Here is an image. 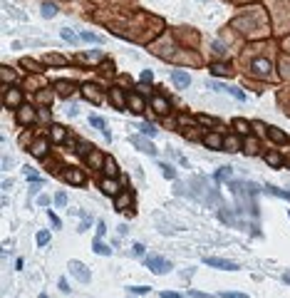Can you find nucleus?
<instances>
[{
  "instance_id": "a211bd4d",
  "label": "nucleus",
  "mask_w": 290,
  "mask_h": 298,
  "mask_svg": "<svg viewBox=\"0 0 290 298\" xmlns=\"http://www.w3.org/2000/svg\"><path fill=\"white\" fill-rule=\"evenodd\" d=\"M129 107H132V112H144L147 109V102H144V97L141 95H129Z\"/></svg>"
},
{
  "instance_id": "1a4fd4ad",
  "label": "nucleus",
  "mask_w": 290,
  "mask_h": 298,
  "mask_svg": "<svg viewBox=\"0 0 290 298\" xmlns=\"http://www.w3.org/2000/svg\"><path fill=\"white\" fill-rule=\"evenodd\" d=\"M47 147H50V139H47V137H40V139H35V142H32L30 154H32V157H38V159H43L45 152H47Z\"/></svg>"
},
{
  "instance_id": "864d4df0",
  "label": "nucleus",
  "mask_w": 290,
  "mask_h": 298,
  "mask_svg": "<svg viewBox=\"0 0 290 298\" xmlns=\"http://www.w3.org/2000/svg\"><path fill=\"white\" fill-rule=\"evenodd\" d=\"M199 122H201V124H216V120L208 117V115H199Z\"/></svg>"
},
{
  "instance_id": "9b49d317",
  "label": "nucleus",
  "mask_w": 290,
  "mask_h": 298,
  "mask_svg": "<svg viewBox=\"0 0 290 298\" xmlns=\"http://www.w3.org/2000/svg\"><path fill=\"white\" fill-rule=\"evenodd\" d=\"M110 99H112V104H114L117 109H127V104H129V99H124L122 87H112V90H110Z\"/></svg>"
},
{
  "instance_id": "4d7b16f0",
  "label": "nucleus",
  "mask_w": 290,
  "mask_h": 298,
  "mask_svg": "<svg viewBox=\"0 0 290 298\" xmlns=\"http://www.w3.org/2000/svg\"><path fill=\"white\" fill-rule=\"evenodd\" d=\"M38 204H40V206H47V204H50V197H45V194L38 197Z\"/></svg>"
},
{
  "instance_id": "49530a36",
  "label": "nucleus",
  "mask_w": 290,
  "mask_h": 298,
  "mask_svg": "<svg viewBox=\"0 0 290 298\" xmlns=\"http://www.w3.org/2000/svg\"><path fill=\"white\" fill-rule=\"evenodd\" d=\"M280 70H283V77H290V60L288 57L280 60Z\"/></svg>"
},
{
  "instance_id": "0eeeda50",
  "label": "nucleus",
  "mask_w": 290,
  "mask_h": 298,
  "mask_svg": "<svg viewBox=\"0 0 290 298\" xmlns=\"http://www.w3.org/2000/svg\"><path fill=\"white\" fill-rule=\"evenodd\" d=\"M99 189H102V194H107V197H112V199H117L119 197V184H117V179H102V184H99Z\"/></svg>"
},
{
  "instance_id": "f03ea898",
  "label": "nucleus",
  "mask_w": 290,
  "mask_h": 298,
  "mask_svg": "<svg viewBox=\"0 0 290 298\" xmlns=\"http://www.w3.org/2000/svg\"><path fill=\"white\" fill-rule=\"evenodd\" d=\"M147 266H149V271L156 273V276H164V273L171 269V264H169L166 258H161V256H147Z\"/></svg>"
},
{
  "instance_id": "39448f33",
  "label": "nucleus",
  "mask_w": 290,
  "mask_h": 298,
  "mask_svg": "<svg viewBox=\"0 0 290 298\" xmlns=\"http://www.w3.org/2000/svg\"><path fill=\"white\" fill-rule=\"evenodd\" d=\"M69 273L75 276L80 283H89V271L85 269V264H80V261H69Z\"/></svg>"
},
{
  "instance_id": "680f3d73",
  "label": "nucleus",
  "mask_w": 290,
  "mask_h": 298,
  "mask_svg": "<svg viewBox=\"0 0 290 298\" xmlns=\"http://www.w3.org/2000/svg\"><path fill=\"white\" fill-rule=\"evenodd\" d=\"M191 122H194V120L186 117V115H181V117H178V124H191Z\"/></svg>"
},
{
  "instance_id": "c85d7f7f",
  "label": "nucleus",
  "mask_w": 290,
  "mask_h": 298,
  "mask_svg": "<svg viewBox=\"0 0 290 298\" xmlns=\"http://www.w3.org/2000/svg\"><path fill=\"white\" fill-rule=\"evenodd\" d=\"M266 164L273 167V169H278V167L283 164V157H280L278 152H268V154H266Z\"/></svg>"
},
{
  "instance_id": "20e7f679",
  "label": "nucleus",
  "mask_w": 290,
  "mask_h": 298,
  "mask_svg": "<svg viewBox=\"0 0 290 298\" xmlns=\"http://www.w3.org/2000/svg\"><path fill=\"white\" fill-rule=\"evenodd\" d=\"M270 70H273V65L266 57H256V60L250 62V72L258 74V77H270Z\"/></svg>"
},
{
  "instance_id": "473e14b6",
  "label": "nucleus",
  "mask_w": 290,
  "mask_h": 298,
  "mask_svg": "<svg viewBox=\"0 0 290 298\" xmlns=\"http://www.w3.org/2000/svg\"><path fill=\"white\" fill-rule=\"evenodd\" d=\"M57 15V8L52 3H43V18H55Z\"/></svg>"
},
{
  "instance_id": "a878e982",
  "label": "nucleus",
  "mask_w": 290,
  "mask_h": 298,
  "mask_svg": "<svg viewBox=\"0 0 290 298\" xmlns=\"http://www.w3.org/2000/svg\"><path fill=\"white\" fill-rule=\"evenodd\" d=\"M233 129H236L238 134H245V137H250V124H248L245 120H241V117H236V120H233Z\"/></svg>"
},
{
  "instance_id": "5701e85b",
  "label": "nucleus",
  "mask_w": 290,
  "mask_h": 298,
  "mask_svg": "<svg viewBox=\"0 0 290 298\" xmlns=\"http://www.w3.org/2000/svg\"><path fill=\"white\" fill-rule=\"evenodd\" d=\"M55 87H57V92H60L62 97H69L72 92H75V85L67 82V80H57V82H55Z\"/></svg>"
},
{
  "instance_id": "cd10ccee",
  "label": "nucleus",
  "mask_w": 290,
  "mask_h": 298,
  "mask_svg": "<svg viewBox=\"0 0 290 298\" xmlns=\"http://www.w3.org/2000/svg\"><path fill=\"white\" fill-rule=\"evenodd\" d=\"M129 204H132V194H119V197L114 199V209H117V211H124Z\"/></svg>"
},
{
  "instance_id": "052dcab7",
  "label": "nucleus",
  "mask_w": 290,
  "mask_h": 298,
  "mask_svg": "<svg viewBox=\"0 0 290 298\" xmlns=\"http://www.w3.org/2000/svg\"><path fill=\"white\" fill-rule=\"evenodd\" d=\"M213 52H219V55H223L226 50H223V45H221V43H213Z\"/></svg>"
},
{
  "instance_id": "4c0bfd02",
  "label": "nucleus",
  "mask_w": 290,
  "mask_h": 298,
  "mask_svg": "<svg viewBox=\"0 0 290 298\" xmlns=\"http://www.w3.org/2000/svg\"><path fill=\"white\" fill-rule=\"evenodd\" d=\"M231 176H233V169H231V167H223L219 174H216V179H219V181H226V179H231Z\"/></svg>"
},
{
  "instance_id": "5fc2aeb1",
  "label": "nucleus",
  "mask_w": 290,
  "mask_h": 298,
  "mask_svg": "<svg viewBox=\"0 0 290 298\" xmlns=\"http://www.w3.org/2000/svg\"><path fill=\"white\" fill-rule=\"evenodd\" d=\"M132 253H134V256H144V246H141V244H134V246H132Z\"/></svg>"
},
{
  "instance_id": "c03bdc74",
  "label": "nucleus",
  "mask_w": 290,
  "mask_h": 298,
  "mask_svg": "<svg viewBox=\"0 0 290 298\" xmlns=\"http://www.w3.org/2000/svg\"><path fill=\"white\" fill-rule=\"evenodd\" d=\"M22 174L30 179V181H40V176H38V172H35V169H30V167H25L22 169Z\"/></svg>"
},
{
  "instance_id": "dca6fc26",
  "label": "nucleus",
  "mask_w": 290,
  "mask_h": 298,
  "mask_svg": "<svg viewBox=\"0 0 290 298\" xmlns=\"http://www.w3.org/2000/svg\"><path fill=\"white\" fill-rule=\"evenodd\" d=\"M238 149H243V144H241V139L236 134L223 137V152H238Z\"/></svg>"
},
{
  "instance_id": "b1692460",
  "label": "nucleus",
  "mask_w": 290,
  "mask_h": 298,
  "mask_svg": "<svg viewBox=\"0 0 290 298\" xmlns=\"http://www.w3.org/2000/svg\"><path fill=\"white\" fill-rule=\"evenodd\" d=\"M87 159H89V164H92L94 169L104 167V159H102V154L97 152V147H89V154H87Z\"/></svg>"
},
{
  "instance_id": "a18cd8bd",
  "label": "nucleus",
  "mask_w": 290,
  "mask_h": 298,
  "mask_svg": "<svg viewBox=\"0 0 290 298\" xmlns=\"http://www.w3.org/2000/svg\"><path fill=\"white\" fill-rule=\"evenodd\" d=\"M129 293L141 296V293H149V286H129Z\"/></svg>"
},
{
  "instance_id": "2f4dec72",
  "label": "nucleus",
  "mask_w": 290,
  "mask_h": 298,
  "mask_svg": "<svg viewBox=\"0 0 290 298\" xmlns=\"http://www.w3.org/2000/svg\"><path fill=\"white\" fill-rule=\"evenodd\" d=\"M266 192L273 194V197H280V199H288V201H290V192H283V189H278V186H273V184L266 186Z\"/></svg>"
},
{
  "instance_id": "412c9836",
  "label": "nucleus",
  "mask_w": 290,
  "mask_h": 298,
  "mask_svg": "<svg viewBox=\"0 0 290 298\" xmlns=\"http://www.w3.org/2000/svg\"><path fill=\"white\" fill-rule=\"evenodd\" d=\"M50 139H52V142H57V144H60V142H65V139H67L65 127H62V124H52V127H50Z\"/></svg>"
},
{
  "instance_id": "aec40b11",
  "label": "nucleus",
  "mask_w": 290,
  "mask_h": 298,
  "mask_svg": "<svg viewBox=\"0 0 290 298\" xmlns=\"http://www.w3.org/2000/svg\"><path fill=\"white\" fill-rule=\"evenodd\" d=\"M152 107H154V112H159V115H166V112H169V102H166V97H161V95L152 97Z\"/></svg>"
},
{
  "instance_id": "a19ab883",
  "label": "nucleus",
  "mask_w": 290,
  "mask_h": 298,
  "mask_svg": "<svg viewBox=\"0 0 290 298\" xmlns=\"http://www.w3.org/2000/svg\"><path fill=\"white\" fill-rule=\"evenodd\" d=\"M219 298H248L245 293H236V291H221Z\"/></svg>"
},
{
  "instance_id": "7c9ffc66",
  "label": "nucleus",
  "mask_w": 290,
  "mask_h": 298,
  "mask_svg": "<svg viewBox=\"0 0 290 298\" xmlns=\"http://www.w3.org/2000/svg\"><path fill=\"white\" fill-rule=\"evenodd\" d=\"M92 248H94V253H99V256H110V253H112V248H110V246H104L102 239H94Z\"/></svg>"
},
{
  "instance_id": "ddd939ff",
  "label": "nucleus",
  "mask_w": 290,
  "mask_h": 298,
  "mask_svg": "<svg viewBox=\"0 0 290 298\" xmlns=\"http://www.w3.org/2000/svg\"><path fill=\"white\" fill-rule=\"evenodd\" d=\"M65 179H67L69 184L80 186V184H85V172H82V169H75V167H69V172H65Z\"/></svg>"
},
{
  "instance_id": "8fccbe9b",
  "label": "nucleus",
  "mask_w": 290,
  "mask_h": 298,
  "mask_svg": "<svg viewBox=\"0 0 290 298\" xmlns=\"http://www.w3.org/2000/svg\"><path fill=\"white\" fill-rule=\"evenodd\" d=\"M226 90H228V92H231V95H233V97H236V99H241V102H243V99H245V95H243V92H241V90H238V87H226Z\"/></svg>"
},
{
  "instance_id": "13d9d810",
  "label": "nucleus",
  "mask_w": 290,
  "mask_h": 298,
  "mask_svg": "<svg viewBox=\"0 0 290 298\" xmlns=\"http://www.w3.org/2000/svg\"><path fill=\"white\" fill-rule=\"evenodd\" d=\"M60 291L69 293V286H67V278H60Z\"/></svg>"
},
{
  "instance_id": "4468645a",
  "label": "nucleus",
  "mask_w": 290,
  "mask_h": 298,
  "mask_svg": "<svg viewBox=\"0 0 290 298\" xmlns=\"http://www.w3.org/2000/svg\"><path fill=\"white\" fill-rule=\"evenodd\" d=\"M171 80H174L176 87H189V85H191V77H189L184 70H174V72H171Z\"/></svg>"
},
{
  "instance_id": "bb28decb",
  "label": "nucleus",
  "mask_w": 290,
  "mask_h": 298,
  "mask_svg": "<svg viewBox=\"0 0 290 298\" xmlns=\"http://www.w3.org/2000/svg\"><path fill=\"white\" fill-rule=\"evenodd\" d=\"M35 99H38V104H43V107H50L52 104V92L50 90H40L38 95H35Z\"/></svg>"
},
{
  "instance_id": "6e6d98bb",
  "label": "nucleus",
  "mask_w": 290,
  "mask_h": 298,
  "mask_svg": "<svg viewBox=\"0 0 290 298\" xmlns=\"http://www.w3.org/2000/svg\"><path fill=\"white\" fill-rule=\"evenodd\" d=\"M189 296H191V298H213V296H208V293H201V291H189Z\"/></svg>"
},
{
  "instance_id": "3c124183",
  "label": "nucleus",
  "mask_w": 290,
  "mask_h": 298,
  "mask_svg": "<svg viewBox=\"0 0 290 298\" xmlns=\"http://www.w3.org/2000/svg\"><path fill=\"white\" fill-rule=\"evenodd\" d=\"M152 80H154V72L152 70H144L141 72V82H152Z\"/></svg>"
},
{
  "instance_id": "ea45409f",
  "label": "nucleus",
  "mask_w": 290,
  "mask_h": 298,
  "mask_svg": "<svg viewBox=\"0 0 290 298\" xmlns=\"http://www.w3.org/2000/svg\"><path fill=\"white\" fill-rule=\"evenodd\" d=\"M45 62H50V65H65L67 60L60 57V55H45Z\"/></svg>"
},
{
  "instance_id": "0e129e2a",
  "label": "nucleus",
  "mask_w": 290,
  "mask_h": 298,
  "mask_svg": "<svg viewBox=\"0 0 290 298\" xmlns=\"http://www.w3.org/2000/svg\"><path fill=\"white\" fill-rule=\"evenodd\" d=\"M288 216H290V211H288Z\"/></svg>"
},
{
  "instance_id": "9d476101",
  "label": "nucleus",
  "mask_w": 290,
  "mask_h": 298,
  "mask_svg": "<svg viewBox=\"0 0 290 298\" xmlns=\"http://www.w3.org/2000/svg\"><path fill=\"white\" fill-rule=\"evenodd\" d=\"M203 144H206L208 149H216V152H223V137H221L219 132L206 134V137H203Z\"/></svg>"
},
{
  "instance_id": "6e6552de",
  "label": "nucleus",
  "mask_w": 290,
  "mask_h": 298,
  "mask_svg": "<svg viewBox=\"0 0 290 298\" xmlns=\"http://www.w3.org/2000/svg\"><path fill=\"white\" fill-rule=\"evenodd\" d=\"M82 97H85L87 102H92V104H102V99H104L97 85H85V87H82Z\"/></svg>"
},
{
  "instance_id": "c756f323",
  "label": "nucleus",
  "mask_w": 290,
  "mask_h": 298,
  "mask_svg": "<svg viewBox=\"0 0 290 298\" xmlns=\"http://www.w3.org/2000/svg\"><path fill=\"white\" fill-rule=\"evenodd\" d=\"M139 129H141V134H144V137H156V134H159V129H156L152 122H141V124H139Z\"/></svg>"
},
{
  "instance_id": "f257e3e1",
  "label": "nucleus",
  "mask_w": 290,
  "mask_h": 298,
  "mask_svg": "<svg viewBox=\"0 0 290 298\" xmlns=\"http://www.w3.org/2000/svg\"><path fill=\"white\" fill-rule=\"evenodd\" d=\"M129 142L139 149V152H144V154H149V157H156V147L147 139V137H141V134H132L129 137Z\"/></svg>"
},
{
  "instance_id": "6ab92c4d",
  "label": "nucleus",
  "mask_w": 290,
  "mask_h": 298,
  "mask_svg": "<svg viewBox=\"0 0 290 298\" xmlns=\"http://www.w3.org/2000/svg\"><path fill=\"white\" fill-rule=\"evenodd\" d=\"M104 174L110 176V179H117V174H119V169H117V162L112 159V157H104Z\"/></svg>"
},
{
  "instance_id": "7ed1b4c3",
  "label": "nucleus",
  "mask_w": 290,
  "mask_h": 298,
  "mask_svg": "<svg viewBox=\"0 0 290 298\" xmlns=\"http://www.w3.org/2000/svg\"><path fill=\"white\" fill-rule=\"evenodd\" d=\"M203 264L211 269H221V271H238V264L226 261V258H216V256H203Z\"/></svg>"
},
{
  "instance_id": "58836bf2",
  "label": "nucleus",
  "mask_w": 290,
  "mask_h": 298,
  "mask_svg": "<svg viewBox=\"0 0 290 298\" xmlns=\"http://www.w3.org/2000/svg\"><path fill=\"white\" fill-rule=\"evenodd\" d=\"M60 35H62V40H67V43H77V40H80V37L72 32V30H62Z\"/></svg>"
},
{
  "instance_id": "2eb2a0df",
  "label": "nucleus",
  "mask_w": 290,
  "mask_h": 298,
  "mask_svg": "<svg viewBox=\"0 0 290 298\" xmlns=\"http://www.w3.org/2000/svg\"><path fill=\"white\" fill-rule=\"evenodd\" d=\"M258 149H261V142H258L256 137H245V142H243V152H245L248 157H256V154H258Z\"/></svg>"
},
{
  "instance_id": "e2e57ef3",
  "label": "nucleus",
  "mask_w": 290,
  "mask_h": 298,
  "mask_svg": "<svg viewBox=\"0 0 290 298\" xmlns=\"http://www.w3.org/2000/svg\"><path fill=\"white\" fill-rule=\"evenodd\" d=\"M283 281H285V283H290V273H285V276H283Z\"/></svg>"
},
{
  "instance_id": "f3484780",
  "label": "nucleus",
  "mask_w": 290,
  "mask_h": 298,
  "mask_svg": "<svg viewBox=\"0 0 290 298\" xmlns=\"http://www.w3.org/2000/svg\"><path fill=\"white\" fill-rule=\"evenodd\" d=\"M208 72L213 74V77H226V74H231L228 65H223V62H213V65H208Z\"/></svg>"
},
{
  "instance_id": "603ef678",
  "label": "nucleus",
  "mask_w": 290,
  "mask_h": 298,
  "mask_svg": "<svg viewBox=\"0 0 290 298\" xmlns=\"http://www.w3.org/2000/svg\"><path fill=\"white\" fill-rule=\"evenodd\" d=\"M104 234H107V224H104V221H99V224H97V239H102Z\"/></svg>"
},
{
  "instance_id": "09e8293b",
  "label": "nucleus",
  "mask_w": 290,
  "mask_h": 298,
  "mask_svg": "<svg viewBox=\"0 0 290 298\" xmlns=\"http://www.w3.org/2000/svg\"><path fill=\"white\" fill-rule=\"evenodd\" d=\"M55 204H57V206H62V209H65V206H67V194H65V192H60V194H57V197H55Z\"/></svg>"
},
{
  "instance_id": "37998d69",
  "label": "nucleus",
  "mask_w": 290,
  "mask_h": 298,
  "mask_svg": "<svg viewBox=\"0 0 290 298\" xmlns=\"http://www.w3.org/2000/svg\"><path fill=\"white\" fill-rule=\"evenodd\" d=\"M35 241H38V246H45L50 241V234L47 231H38V236H35Z\"/></svg>"
},
{
  "instance_id": "f704fd0d",
  "label": "nucleus",
  "mask_w": 290,
  "mask_h": 298,
  "mask_svg": "<svg viewBox=\"0 0 290 298\" xmlns=\"http://www.w3.org/2000/svg\"><path fill=\"white\" fill-rule=\"evenodd\" d=\"M159 169H161V174L166 176V179H176V172H174V167H169V164H159Z\"/></svg>"
},
{
  "instance_id": "72a5a7b5",
  "label": "nucleus",
  "mask_w": 290,
  "mask_h": 298,
  "mask_svg": "<svg viewBox=\"0 0 290 298\" xmlns=\"http://www.w3.org/2000/svg\"><path fill=\"white\" fill-rule=\"evenodd\" d=\"M0 77H3V82L8 85V82H13V80H15V72H13L10 67H3V70H0Z\"/></svg>"
},
{
  "instance_id": "79ce46f5",
  "label": "nucleus",
  "mask_w": 290,
  "mask_h": 298,
  "mask_svg": "<svg viewBox=\"0 0 290 298\" xmlns=\"http://www.w3.org/2000/svg\"><path fill=\"white\" fill-rule=\"evenodd\" d=\"M47 219H50V224H52L55 229H60V226H62V221H60V216H57L55 211H50V209H47Z\"/></svg>"
},
{
  "instance_id": "f8f14e48",
  "label": "nucleus",
  "mask_w": 290,
  "mask_h": 298,
  "mask_svg": "<svg viewBox=\"0 0 290 298\" xmlns=\"http://www.w3.org/2000/svg\"><path fill=\"white\" fill-rule=\"evenodd\" d=\"M32 122H35V109H32V107H20V109H18V124L27 127V124H32Z\"/></svg>"
},
{
  "instance_id": "e433bc0d",
  "label": "nucleus",
  "mask_w": 290,
  "mask_h": 298,
  "mask_svg": "<svg viewBox=\"0 0 290 298\" xmlns=\"http://www.w3.org/2000/svg\"><path fill=\"white\" fill-rule=\"evenodd\" d=\"M80 37H82L85 43H102V37H99V35H94V32H87V30H85Z\"/></svg>"
},
{
  "instance_id": "423d86ee",
  "label": "nucleus",
  "mask_w": 290,
  "mask_h": 298,
  "mask_svg": "<svg viewBox=\"0 0 290 298\" xmlns=\"http://www.w3.org/2000/svg\"><path fill=\"white\" fill-rule=\"evenodd\" d=\"M20 102H22V92H20V90H13V87H10V90L5 87L3 104H5V107H13V109H20V107H22Z\"/></svg>"
},
{
  "instance_id": "bf43d9fd",
  "label": "nucleus",
  "mask_w": 290,
  "mask_h": 298,
  "mask_svg": "<svg viewBox=\"0 0 290 298\" xmlns=\"http://www.w3.org/2000/svg\"><path fill=\"white\" fill-rule=\"evenodd\" d=\"M161 298H181V296H178V293H174V291H164V293H161Z\"/></svg>"
},
{
  "instance_id": "4be33fe9",
  "label": "nucleus",
  "mask_w": 290,
  "mask_h": 298,
  "mask_svg": "<svg viewBox=\"0 0 290 298\" xmlns=\"http://www.w3.org/2000/svg\"><path fill=\"white\" fill-rule=\"evenodd\" d=\"M89 124H92V127H97V129H99V132L104 134V139H110V142H112V134H110V129L104 127V120H102V117L92 115V117H89Z\"/></svg>"
},
{
  "instance_id": "de8ad7c7",
  "label": "nucleus",
  "mask_w": 290,
  "mask_h": 298,
  "mask_svg": "<svg viewBox=\"0 0 290 298\" xmlns=\"http://www.w3.org/2000/svg\"><path fill=\"white\" fill-rule=\"evenodd\" d=\"M80 216H82V226H80V231H87V229H89V224H92V219H89L85 211H80Z\"/></svg>"
},
{
  "instance_id": "393cba45",
  "label": "nucleus",
  "mask_w": 290,
  "mask_h": 298,
  "mask_svg": "<svg viewBox=\"0 0 290 298\" xmlns=\"http://www.w3.org/2000/svg\"><path fill=\"white\" fill-rule=\"evenodd\" d=\"M275 144H283V142H288V137H285V132L283 129H278V127H268V132H266Z\"/></svg>"
},
{
  "instance_id": "c9c22d12",
  "label": "nucleus",
  "mask_w": 290,
  "mask_h": 298,
  "mask_svg": "<svg viewBox=\"0 0 290 298\" xmlns=\"http://www.w3.org/2000/svg\"><path fill=\"white\" fill-rule=\"evenodd\" d=\"M20 65H22V67H30L32 72H43V67H40L38 62H35V60H27V57H25V60H20Z\"/></svg>"
}]
</instances>
